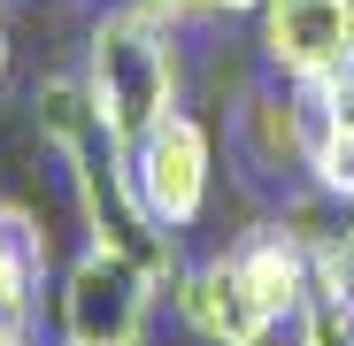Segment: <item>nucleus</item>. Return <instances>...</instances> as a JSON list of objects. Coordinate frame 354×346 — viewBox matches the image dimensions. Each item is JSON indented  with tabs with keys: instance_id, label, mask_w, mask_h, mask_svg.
Instances as JSON below:
<instances>
[{
	"instance_id": "13",
	"label": "nucleus",
	"mask_w": 354,
	"mask_h": 346,
	"mask_svg": "<svg viewBox=\"0 0 354 346\" xmlns=\"http://www.w3.org/2000/svg\"><path fill=\"white\" fill-rule=\"evenodd\" d=\"M0 85H8V23H0Z\"/></svg>"
},
{
	"instance_id": "2",
	"label": "nucleus",
	"mask_w": 354,
	"mask_h": 346,
	"mask_svg": "<svg viewBox=\"0 0 354 346\" xmlns=\"http://www.w3.org/2000/svg\"><path fill=\"white\" fill-rule=\"evenodd\" d=\"M169 300V285L147 254L124 239H85L62 277H54V338L70 346H147L154 308Z\"/></svg>"
},
{
	"instance_id": "12",
	"label": "nucleus",
	"mask_w": 354,
	"mask_h": 346,
	"mask_svg": "<svg viewBox=\"0 0 354 346\" xmlns=\"http://www.w3.org/2000/svg\"><path fill=\"white\" fill-rule=\"evenodd\" d=\"M147 8H154L162 23L185 31V23H239V16H254V8H262V0H147Z\"/></svg>"
},
{
	"instance_id": "9",
	"label": "nucleus",
	"mask_w": 354,
	"mask_h": 346,
	"mask_svg": "<svg viewBox=\"0 0 354 346\" xmlns=\"http://www.w3.org/2000/svg\"><path fill=\"white\" fill-rule=\"evenodd\" d=\"M308 193L354 208V115L331 93H308Z\"/></svg>"
},
{
	"instance_id": "8",
	"label": "nucleus",
	"mask_w": 354,
	"mask_h": 346,
	"mask_svg": "<svg viewBox=\"0 0 354 346\" xmlns=\"http://www.w3.org/2000/svg\"><path fill=\"white\" fill-rule=\"evenodd\" d=\"M46 269L54 254H46L39 215L24 200H0V331H39V300H54Z\"/></svg>"
},
{
	"instance_id": "7",
	"label": "nucleus",
	"mask_w": 354,
	"mask_h": 346,
	"mask_svg": "<svg viewBox=\"0 0 354 346\" xmlns=\"http://www.w3.org/2000/svg\"><path fill=\"white\" fill-rule=\"evenodd\" d=\"M231 262L247 269V285L262 293V308L277 316V323H292L308 308V293H316V223H254V231H239L231 239Z\"/></svg>"
},
{
	"instance_id": "10",
	"label": "nucleus",
	"mask_w": 354,
	"mask_h": 346,
	"mask_svg": "<svg viewBox=\"0 0 354 346\" xmlns=\"http://www.w3.org/2000/svg\"><path fill=\"white\" fill-rule=\"evenodd\" d=\"M292 346H354V300L346 293H308V308L292 316Z\"/></svg>"
},
{
	"instance_id": "3",
	"label": "nucleus",
	"mask_w": 354,
	"mask_h": 346,
	"mask_svg": "<svg viewBox=\"0 0 354 346\" xmlns=\"http://www.w3.org/2000/svg\"><path fill=\"white\" fill-rule=\"evenodd\" d=\"M108 162H115V177H124L131 208L154 231H169V239H185L208 215V200H216V131L193 108H177L162 131H147L131 154H108Z\"/></svg>"
},
{
	"instance_id": "5",
	"label": "nucleus",
	"mask_w": 354,
	"mask_h": 346,
	"mask_svg": "<svg viewBox=\"0 0 354 346\" xmlns=\"http://www.w3.org/2000/svg\"><path fill=\"white\" fill-rule=\"evenodd\" d=\"M169 308H177V323H185L201 346H270V338L285 331V323L262 308V293L247 285V269L231 262V247L208 254V262H185Z\"/></svg>"
},
{
	"instance_id": "6",
	"label": "nucleus",
	"mask_w": 354,
	"mask_h": 346,
	"mask_svg": "<svg viewBox=\"0 0 354 346\" xmlns=\"http://www.w3.org/2000/svg\"><path fill=\"white\" fill-rule=\"evenodd\" d=\"M231 154L254 185H292L308 177V93L285 85V77H262L239 93L231 108Z\"/></svg>"
},
{
	"instance_id": "4",
	"label": "nucleus",
	"mask_w": 354,
	"mask_h": 346,
	"mask_svg": "<svg viewBox=\"0 0 354 346\" xmlns=\"http://www.w3.org/2000/svg\"><path fill=\"white\" fill-rule=\"evenodd\" d=\"M254 46H262L270 77L316 93L339 70H354V0H262Z\"/></svg>"
},
{
	"instance_id": "1",
	"label": "nucleus",
	"mask_w": 354,
	"mask_h": 346,
	"mask_svg": "<svg viewBox=\"0 0 354 346\" xmlns=\"http://www.w3.org/2000/svg\"><path fill=\"white\" fill-rule=\"evenodd\" d=\"M77 77L93 100V124L108 154H131L147 131H162L177 108H185V46L177 23H162L147 0H115L85 23V54Z\"/></svg>"
},
{
	"instance_id": "11",
	"label": "nucleus",
	"mask_w": 354,
	"mask_h": 346,
	"mask_svg": "<svg viewBox=\"0 0 354 346\" xmlns=\"http://www.w3.org/2000/svg\"><path fill=\"white\" fill-rule=\"evenodd\" d=\"M316 285H324V293H346V300H354V208H346V223L316 231Z\"/></svg>"
}]
</instances>
